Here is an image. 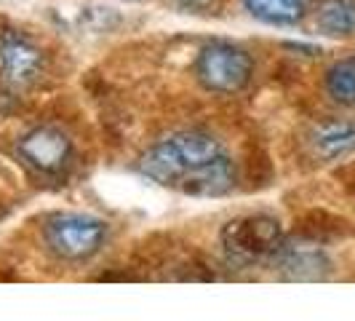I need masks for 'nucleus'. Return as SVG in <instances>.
Returning <instances> with one entry per match:
<instances>
[{"mask_svg": "<svg viewBox=\"0 0 355 321\" xmlns=\"http://www.w3.org/2000/svg\"><path fill=\"white\" fill-rule=\"evenodd\" d=\"M318 27L326 35H355V0H323L318 6Z\"/></svg>", "mask_w": 355, "mask_h": 321, "instance_id": "9b49d317", "label": "nucleus"}, {"mask_svg": "<svg viewBox=\"0 0 355 321\" xmlns=\"http://www.w3.org/2000/svg\"><path fill=\"white\" fill-rule=\"evenodd\" d=\"M329 97L345 107H355V56H345L334 62L326 72Z\"/></svg>", "mask_w": 355, "mask_h": 321, "instance_id": "f8f14e48", "label": "nucleus"}, {"mask_svg": "<svg viewBox=\"0 0 355 321\" xmlns=\"http://www.w3.org/2000/svg\"><path fill=\"white\" fill-rule=\"evenodd\" d=\"M310 147L315 153V158L326 160H342L350 153H355V121H320L310 131Z\"/></svg>", "mask_w": 355, "mask_h": 321, "instance_id": "0eeeda50", "label": "nucleus"}, {"mask_svg": "<svg viewBox=\"0 0 355 321\" xmlns=\"http://www.w3.org/2000/svg\"><path fill=\"white\" fill-rule=\"evenodd\" d=\"M19 156L43 174H56L70 163L72 145L59 129L37 126L19 140Z\"/></svg>", "mask_w": 355, "mask_h": 321, "instance_id": "423d86ee", "label": "nucleus"}, {"mask_svg": "<svg viewBox=\"0 0 355 321\" xmlns=\"http://www.w3.org/2000/svg\"><path fill=\"white\" fill-rule=\"evenodd\" d=\"M272 263L291 281H318L331 268L329 257L320 249H315V247H288L286 241L278 249V254L272 257Z\"/></svg>", "mask_w": 355, "mask_h": 321, "instance_id": "6e6552de", "label": "nucleus"}, {"mask_svg": "<svg viewBox=\"0 0 355 321\" xmlns=\"http://www.w3.org/2000/svg\"><path fill=\"white\" fill-rule=\"evenodd\" d=\"M243 6L267 24H297L307 14L310 0H243Z\"/></svg>", "mask_w": 355, "mask_h": 321, "instance_id": "9d476101", "label": "nucleus"}, {"mask_svg": "<svg viewBox=\"0 0 355 321\" xmlns=\"http://www.w3.org/2000/svg\"><path fill=\"white\" fill-rule=\"evenodd\" d=\"M43 51L24 33L3 30L0 35V67L11 86L27 89L43 75Z\"/></svg>", "mask_w": 355, "mask_h": 321, "instance_id": "39448f33", "label": "nucleus"}, {"mask_svg": "<svg viewBox=\"0 0 355 321\" xmlns=\"http://www.w3.org/2000/svg\"><path fill=\"white\" fill-rule=\"evenodd\" d=\"M222 156V147L206 131H182L150 147L142 156V174L158 185L177 188L190 172Z\"/></svg>", "mask_w": 355, "mask_h": 321, "instance_id": "f257e3e1", "label": "nucleus"}, {"mask_svg": "<svg viewBox=\"0 0 355 321\" xmlns=\"http://www.w3.org/2000/svg\"><path fill=\"white\" fill-rule=\"evenodd\" d=\"M184 8H196V11H206V8H211L216 0H179Z\"/></svg>", "mask_w": 355, "mask_h": 321, "instance_id": "ddd939ff", "label": "nucleus"}, {"mask_svg": "<svg viewBox=\"0 0 355 321\" xmlns=\"http://www.w3.org/2000/svg\"><path fill=\"white\" fill-rule=\"evenodd\" d=\"M232 188H235V166L225 153L219 158H214L211 163L190 172L177 185V190L190 193V196H222Z\"/></svg>", "mask_w": 355, "mask_h": 321, "instance_id": "1a4fd4ad", "label": "nucleus"}, {"mask_svg": "<svg viewBox=\"0 0 355 321\" xmlns=\"http://www.w3.org/2000/svg\"><path fill=\"white\" fill-rule=\"evenodd\" d=\"M107 236V225L89 214H56L46 225V244L64 260H86L96 254Z\"/></svg>", "mask_w": 355, "mask_h": 321, "instance_id": "20e7f679", "label": "nucleus"}, {"mask_svg": "<svg viewBox=\"0 0 355 321\" xmlns=\"http://www.w3.org/2000/svg\"><path fill=\"white\" fill-rule=\"evenodd\" d=\"M222 247L232 265L251 268L278 254V249L284 247V233L278 220L267 214H249L225 225Z\"/></svg>", "mask_w": 355, "mask_h": 321, "instance_id": "f03ea898", "label": "nucleus"}, {"mask_svg": "<svg viewBox=\"0 0 355 321\" xmlns=\"http://www.w3.org/2000/svg\"><path fill=\"white\" fill-rule=\"evenodd\" d=\"M254 62L243 49L232 43H209L198 54L196 75L209 91L216 94H235L251 81Z\"/></svg>", "mask_w": 355, "mask_h": 321, "instance_id": "7ed1b4c3", "label": "nucleus"}]
</instances>
